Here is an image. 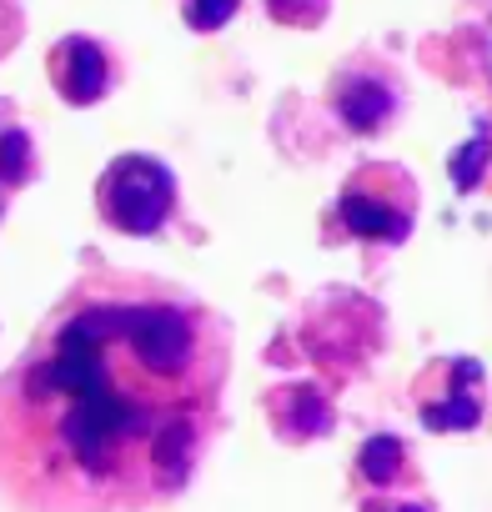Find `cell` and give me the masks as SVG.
Listing matches in <instances>:
<instances>
[{"mask_svg": "<svg viewBox=\"0 0 492 512\" xmlns=\"http://www.w3.org/2000/svg\"><path fill=\"white\" fill-rule=\"evenodd\" d=\"M231 372L226 322L146 272L81 277L0 372V492L21 512H156L186 492Z\"/></svg>", "mask_w": 492, "mask_h": 512, "instance_id": "1", "label": "cell"}, {"mask_svg": "<svg viewBox=\"0 0 492 512\" xmlns=\"http://www.w3.org/2000/svg\"><path fill=\"white\" fill-rule=\"evenodd\" d=\"M101 221L126 236H156L176 211V176L151 156H121L96 186Z\"/></svg>", "mask_w": 492, "mask_h": 512, "instance_id": "2", "label": "cell"}, {"mask_svg": "<svg viewBox=\"0 0 492 512\" xmlns=\"http://www.w3.org/2000/svg\"><path fill=\"white\" fill-rule=\"evenodd\" d=\"M412 211H417V191H412V176L397 166H362L337 201V216L347 221V231L367 241H402L412 231Z\"/></svg>", "mask_w": 492, "mask_h": 512, "instance_id": "3", "label": "cell"}, {"mask_svg": "<svg viewBox=\"0 0 492 512\" xmlns=\"http://www.w3.org/2000/svg\"><path fill=\"white\" fill-rule=\"evenodd\" d=\"M332 106H337V116H342L347 131L377 136V131L392 126V116H397V106H402V86L392 81L387 66L352 61V66H342V76H337V86H332Z\"/></svg>", "mask_w": 492, "mask_h": 512, "instance_id": "4", "label": "cell"}, {"mask_svg": "<svg viewBox=\"0 0 492 512\" xmlns=\"http://www.w3.org/2000/svg\"><path fill=\"white\" fill-rule=\"evenodd\" d=\"M51 86L71 106H96L111 91V61H106V51L96 41H86V36H66L51 51Z\"/></svg>", "mask_w": 492, "mask_h": 512, "instance_id": "5", "label": "cell"}, {"mask_svg": "<svg viewBox=\"0 0 492 512\" xmlns=\"http://www.w3.org/2000/svg\"><path fill=\"white\" fill-rule=\"evenodd\" d=\"M477 417H482V367L477 362H457V387L447 392V407L422 412V422L437 427V432H462Z\"/></svg>", "mask_w": 492, "mask_h": 512, "instance_id": "6", "label": "cell"}, {"mask_svg": "<svg viewBox=\"0 0 492 512\" xmlns=\"http://www.w3.org/2000/svg\"><path fill=\"white\" fill-rule=\"evenodd\" d=\"M241 0H181V16L191 31H221L231 16H236Z\"/></svg>", "mask_w": 492, "mask_h": 512, "instance_id": "7", "label": "cell"}, {"mask_svg": "<svg viewBox=\"0 0 492 512\" xmlns=\"http://www.w3.org/2000/svg\"><path fill=\"white\" fill-rule=\"evenodd\" d=\"M267 11L282 26H317L327 16V0H267Z\"/></svg>", "mask_w": 492, "mask_h": 512, "instance_id": "8", "label": "cell"}, {"mask_svg": "<svg viewBox=\"0 0 492 512\" xmlns=\"http://www.w3.org/2000/svg\"><path fill=\"white\" fill-rule=\"evenodd\" d=\"M482 66H487V76H492V26H487V36H482Z\"/></svg>", "mask_w": 492, "mask_h": 512, "instance_id": "9", "label": "cell"}, {"mask_svg": "<svg viewBox=\"0 0 492 512\" xmlns=\"http://www.w3.org/2000/svg\"><path fill=\"white\" fill-rule=\"evenodd\" d=\"M0 211H6V181H0Z\"/></svg>", "mask_w": 492, "mask_h": 512, "instance_id": "10", "label": "cell"}]
</instances>
